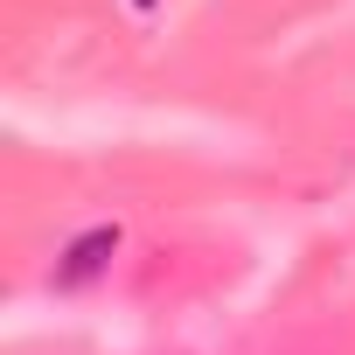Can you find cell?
<instances>
[{"label": "cell", "instance_id": "cell-1", "mask_svg": "<svg viewBox=\"0 0 355 355\" xmlns=\"http://www.w3.org/2000/svg\"><path fill=\"white\" fill-rule=\"evenodd\" d=\"M112 251H119V223H98V230H84V237L63 251L56 279H63V286H84V279H98V272L112 265Z\"/></svg>", "mask_w": 355, "mask_h": 355}]
</instances>
